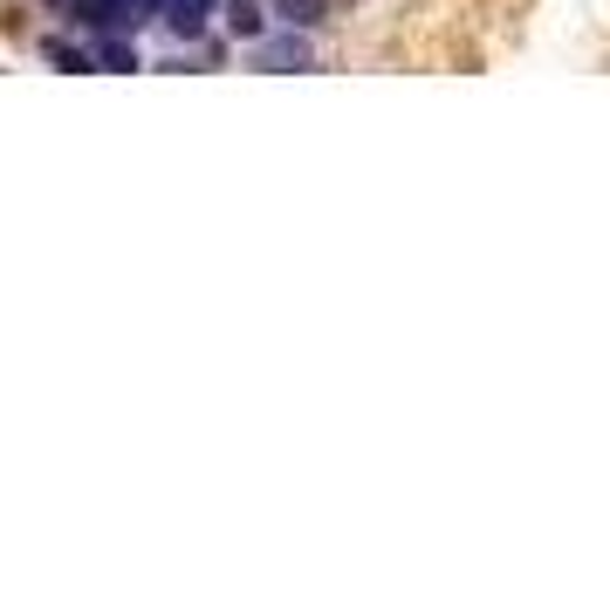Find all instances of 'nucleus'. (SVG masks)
Returning a JSON list of instances; mask_svg holds the SVG:
<instances>
[{"mask_svg": "<svg viewBox=\"0 0 610 590\" xmlns=\"http://www.w3.org/2000/svg\"><path fill=\"white\" fill-rule=\"evenodd\" d=\"M274 14L289 21V28H316L322 21V0H274Z\"/></svg>", "mask_w": 610, "mask_h": 590, "instance_id": "obj_5", "label": "nucleus"}, {"mask_svg": "<svg viewBox=\"0 0 610 590\" xmlns=\"http://www.w3.org/2000/svg\"><path fill=\"white\" fill-rule=\"evenodd\" d=\"M207 14H213V0H166V8H158V21H166L179 42H199V34H207Z\"/></svg>", "mask_w": 610, "mask_h": 590, "instance_id": "obj_1", "label": "nucleus"}, {"mask_svg": "<svg viewBox=\"0 0 610 590\" xmlns=\"http://www.w3.org/2000/svg\"><path fill=\"white\" fill-rule=\"evenodd\" d=\"M268 28L261 0H227V34H240V42H254V34Z\"/></svg>", "mask_w": 610, "mask_h": 590, "instance_id": "obj_3", "label": "nucleus"}, {"mask_svg": "<svg viewBox=\"0 0 610 590\" xmlns=\"http://www.w3.org/2000/svg\"><path fill=\"white\" fill-rule=\"evenodd\" d=\"M42 56H49L56 69H69V76H83V69H97V56H90V49H76V42H49Z\"/></svg>", "mask_w": 610, "mask_h": 590, "instance_id": "obj_4", "label": "nucleus"}, {"mask_svg": "<svg viewBox=\"0 0 610 590\" xmlns=\"http://www.w3.org/2000/svg\"><path fill=\"white\" fill-rule=\"evenodd\" d=\"M309 62H316V49L302 34H268L261 42V69H309Z\"/></svg>", "mask_w": 610, "mask_h": 590, "instance_id": "obj_2", "label": "nucleus"}]
</instances>
